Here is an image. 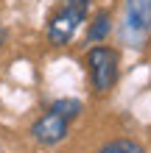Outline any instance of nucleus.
<instances>
[{
    "mask_svg": "<svg viewBox=\"0 0 151 153\" xmlns=\"http://www.w3.org/2000/svg\"><path fill=\"white\" fill-rule=\"evenodd\" d=\"M90 11V0H62V6L48 17L45 25V36L53 48H65L70 45V39L78 33V28L87 20Z\"/></svg>",
    "mask_w": 151,
    "mask_h": 153,
    "instance_id": "obj_1",
    "label": "nucleus"
},
{
    "mask_svg": "<svg viewBox=\"0 0 151 153\" xmlns=\"http://www.w3.org/2000/svg\"><path fill=\"white\" fill-rule=\"evenodd\" d=\"M87 64V78L95 95H106L109 89H115L120 78V53L109 48V45H92L84 56Z\"/></svg>",
    "mask_w": 151,
    "mask_h": 153,
    "instance_id": "obj_2",
    "label": "nucleus"
},
{
    "mask_svg": "<svg viewBox=\"0 0 151 153\" xmlns=\"http://www.w3.org/2000/svg\"><path fill=\"white\" fill-rule=\"evenodd\" d=\"M120 36L129 48H143L151 36V0H123Z\"/></svg>",
    "mask_w": 151,
    "mask_h": 153,
    "instance_id": "obj_3",
    "label": "nucleus"
},
{
    "mask_svg": "<svg viewBox=\"0 0 151 153\" xmlns=\"http://www.w3.org/2000/svg\"><path fill=\"white\" fill-rule=\"evenodd\" d=\"M67 131H70V120L67 117H62L59 111H53L48 109L42 117H37L31 125V137L39 142V145H59L62 139L67 137Z\"/></svg>",
    "mask_w": 151,
    "mask_h": 153,
    "instance_id": "obj_4",
    "label": "nucleus"
},
{
    "mask_svg": "<svg viewBox=\"0 0 151 153\" xmlns=\"http://www.w3.org/2000/svg\"><path fill=\"white\" fill-rule=\"evenodd\" d=\"M109 33H112V14L109 11H98L92 17L90 28H87V42L90 45H104Z\"/></svg>",
    "mask_w": 151,
    "mask_h": 153,
    "instance_id": "obj_5",
    "label": "nucleus"
},
{
    "mask_svg": "<svg viewBox=\"0 0 151 153\" xmlns=\"http://www.w3.org/2000/svg\"><path fill=\"white\" fill-rule=\"evenodd\" d=\"M95 153H146L143 145H140L137 139H129V137H120V139H112L106 142L104 148H98Z\"/></svg>",
    "mask_w": 151,
    "mask_h": 153,
    "instance_id": "obj_6",
    "label": "nucleus"
},
{
    "mask_svg": "<svg viewBox=\"0 0 151 153\" xmlns=\"http://www.w3.org/2000/svg\"><path fill=\"white\" fill-rule=\"evenodd\" d=\"M48 109H53V111H59L62 117H67L70 123L76 120L78 114L84 111V106H81V100H76V97H59V100H53Z\"/></svg>",
    "mask_w": 151,
    "mask_h": 153,
    "instance_id": "obj_7",
    "label": "nucleus"
},
{
    "mask_svg": "<svg viewBox=\"0 0 151 153\" xmlns=\"http://www.w3.org/2000/svg\"><path fill=\"white\" fill-rule=\"evenodd\" d=\"M6 45V28H3V22H0V48Z\"/></svg>",
    "mask_w": 151,
    "mask_h": 153,
    "instance_id": "obj_8",
    "label": "nucleus"
}]
</instances>
